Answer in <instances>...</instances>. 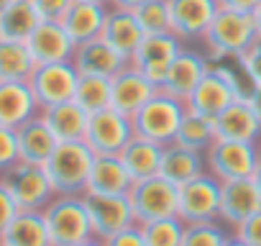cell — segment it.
Wrapping results in <instances>:
<instances>
[{
    "mask_svg": "<svg viewBox=\"0 0 261 246\" xmlns=\"http://www.w3.org/2000/svg\"><path fill=\"white\" fill-rule=\"evenodd\" d=\"M207 69H210V64H207L205 54H200L195 49H182L177 54V59L172 62V67H169V72H167V77L162 82V90L167 95L187 103Z\"/></svg>",
    "mask_w": 261,
    "mask_h": 246,
    "instance_id": "obj_18",
    "label": "cell"
},
{
    "mask_svg": "<svg viewBox=\"0 0 261 246\" xmlns=\"http://www.w3.org/2000/svg\"><path fill=\"white\" fill-rule=\"evenodd\" d=\"M110 3L118 6V8H130V11H134V8H139L141 3H146V0H110Z\"/></svg>",
    "mask_w": 261,
    "mask_h": 246,
    "instance_id": "obj_45",
    "label": "cell"
},
{
    "mask_svg": "<svg viewBox=\"0 0 261 246\" xmlns=\"http://www.w3.org/2000/svg\"><path fill=\"white\" fill-rule=\"evenodd\" d=\"M241 69L246 72V77L251 80V85L253 82H261V36L241 54Z\"/></svg>",
    "mask_w": 261,
    "mask_h": 246,
    "instance_id": "obj_38",
    "label": "cell"
},
{
    "mask_svg": "<svg viewBox=\"0 0 261 246\" xmlns=\"http://www.w3.org/2000/svg\"><path fill=\"white\" fill-rule=\"evenodd\" d=\"M218 11V0H169L172 34L182 41H202Z\"/></svg>",
    "mask_w": 261,
    "mask_h": 246,
    "instance_id": "obj_15",
    "label": "cell"
},
{
    "mask_svg": "<svg viewBox=\"0 0 261 246\" xmlns=\"http://www.w3.org/2000/svg\"><path fill=\"white\" fill-rule=\"evenodd\" d=\"M258 162H261L258 146L246 144V141L215 139L213 146L205 152V169L213 177H218L220 182L251 177L253 169L258 167Z\"/></svg>",
    "mask_w": 261,
    "mask_h": 246,
    "instance_id": "obj_7",
    "label": "cell"
},
{
    "mask_svg": "<svg viewBox=\"0 0 261 246\" xmlns=\"http://www.w3.org/2000/svg\"><path fill=\"white\" fill-rule=\"evenodd\" d=\"M74 0H34L41 21H62Z\"/></svg>",
    "mask_w": 261,
    "mask_h": 246,
    "instance_id": "obj_39",
    "label": "cell"
},
{
    "mask_svg": "<svg viewBox=\"0 0 261 246\" xmlns=\"http://www.w3.org/2000/svg\"><path fill=\"white\" fill-rule=\"evenodd\" d=\"M251 180H253V185L258 187V192H261V162H258V167L253 169V175H251Z\"/></svg>",
    "mask_w": 261,
    "mask_h": 246,
    "instance_id": "obj_47",
    "label": "cell"
},
{
    "mask_svg": "<svg viewBox=\"0 0 261 246\" xmlns=\"http://www.w3.org/2000/svg\"><path fill=\"white\" fill-rule=\"evenodd\" d=\"M253 18H256V29H258V36H261V3H258V8L253 11Z\"/></svg>",
    "mask_w": 261,
    "mask_h": 246,
    "instance_id": "obj_49",
    "label": "cell"
},
{
    "mask_svg": "<svg viewBox=\"0 0 261 246\" xmlns=\"http://www.w3.org/2000/svg\"><path fill=\"white\" fill-rule=\"evenodd\" d=\"M16 139H18V159L26 164H39V167L49 162L51 152L59 144L51 129L46 126V120L41 118V113L16 129Z\"/></svg>",
    "mask_w": 261,
    "mask_h": 246,
    "instance_id": "obj_22",
    "label": "cell"
},
{
    "mask_svg": "<svg viewBox=\"0 0 261 246\" xmlns=\"http://www.w3.org/2000/svg\"><path fill=\"white\" fill-rule=\"evenodd\" d=\"M92 164L95 152L85 141H59L44 169L57 195H85Z\"/></svg>",
    "mask_w": 261,
    "mask_h": 246,
    "instance_id": "obj_2",
    "label": "cell"
},
{
    "mask_svg": "<svg viewBox=\"0 0 261 246\" xmlns=\"http://www.w3.org/2000/svg\"><path fill=\"white\" fill-rule=\"evenodd\" d=\"M8 6H11V0H0V13H3Z\"/></svg>",
    "mask_w": 261,
    "mask_h": 246,
    "instance_id": "obj_50",
    "label": "cell"
},
{
    "mask_svg": "<svg viewBox=\"0 0 261 246\" xmlns=\"http://www.w3.org/2000/svg\"><path fill=\"white\" fill-rule=\"evenodd\" d=\"M105 18H108V6L105 3L74 0L59 23L64 26V31L72 36L74 44H85V41H92V39L102 36Z\"/></svg>",
    "mask_w": 261,
    "mask_h": 246,
    "instance_id": "obj_23",
    "label": "cell"
},
{
    "mask_svg": "<svg viewBox=\"0 0 261 246\" xmlns=\"http://www.w3.org/2000/svg\"><path fill=\"white\" fill-rule=\"evenodd\" d=\"M246 100H248V105L256 110V115L261 118V82H253V85H251V90L246 92Z\"/></svg>",
    "mask_w": 261,
    "mask_h": 246,
    "instance_id": "obj_44",
    "label": "cell"
},
{
    "mask_svg": "<svg viewBox=\"0 0 261 246\" xmlns=\"http://www.w3.org/2000/svg\"><path fill=\"white\" fill-rule=\"evenodd\" d=\"M162 152H164L162 144L149 141V139L134 134V139H130V141L120 149L118 157H120L123 167L128 169L130 180L139 182V180H149V177H156V175H159Z\"/></svg>",
    "mask_w": 261,
    "mask_h": 246,
    "instance_id": "obj_27",
    "label": "cell"
},
{
    "mask_svg": "<svg viewBox=\"0 0 261 246\" xmlns=\"http://www.w3.org/2000/svg\"><path fill=\"white\" fill-rule=\"evenodd\" d=\"M36 64H54V62H72L77 44L64 31L59 21H41L36 31L26 41Z\"/></svg>",
    "mask_w": 261,
    "mask_h": 246,
    "instance_id": "obj_17",
    "label": "cell"
},
{
    "mask_svg": "<svg viewBox=\"0 0 261 246\" xmlns=\"http://www.w3.org/2000/svg\"><path fill=\"white\" fill-rule=\"evenodd\" d=\"M185 223L220 220V180L207 169L179 187V213Z\"/></svg>",
    "mask_w": 261,
    "mask_h": 246,
    "instance_id": "obj_9",
    "label": "cell"
},
{
    "mask_svg": "<svg viewBox=\"0 0 261 246\" xmlns=\"http://www.w3.org/2000/svg\"><path fill=\"white\" fill-rule=\"evenodd\" d=\"M261 0H218L220 8H228V11H241V13H253L258 8Z\"/></svg>",
    "mask_w": 261,
    "mask_h": 246,
    "instance_id": "obj_43",
    "label": "cell"
},
{
    "mask_svg": "<svg viewBox=\"0 0 261 246\" xmlns=\"http://www.w3.org/2000/svg\"><path fill=\"white\" fill-rule=\"evenodd\" d=\"M6 246H51L49 228L41 210H18L0 236Z\"/></svg>",
    "mask_w": 261,
    "mask_h": 246,
    "instance_id": "obj_29",
    "label": "cell"
},
{
    "mask_svg": "<svg viewBox=\"0 0 261 246\" xmlns=\"http://www.w3.org/2000/svg\"><path fill=\"white\" fill-rule=\"evenodd\" d=\"M215 134H218V139H228V141L258 144V139H261V118L248 105L246 92L215 118Z\"/></svg>",
    "mask_w": 261,
    "mask_h": 246,
    "instance_id": "obj_20",
    "label": "cell"
},
{
    "mask_svg": "<svg viewBox=\"0 0 261 246\" xmlns=\"http://www.w3.org/2000/svg\"><path fill=\"white\" fill-rule=\"evenodd\" d=\"M261 210V192L251 177L220 182V223L236 228Z\"/></svg>",
    "mask_w": 261,
    "mask_h": 246,
    "instance_id": "obj_16",
    "label": "cell"
},
{
    "mask_svg": "<svg viewBox=\"0 0 261 246\" xmlns=\"http://www.w3.org/2000/svg\"><path fill=\"white\" fill-rule=\"evenodd\" d=\"M0 180L6 182V187L11 190V195L21 210H44L49 205V200L57 195L46 169L39 164L18 162L16 167L3 172Z\"/></svg>",
    "mask_w": 261,
    "mask_h": 246,
    "instance_id": "obj_8",
    "label": "cell"
},
{
    "mask_svg": "<svg viewBox=\"0 0 261 246\" xmlns=\"http://www.w3.org/2000/svg\"><path fill=\"white\" fill-rule=\"evenodd\" d=\"M0 246H6V243H0Z\"/></svg>",
    "mask_w": 261,
    "mask_h": 246,
    "instance_id": "obj_53",
    "label": "cell"
},
{
    "mask_svg": "<svg viewBox=\"0 0 261 246\" xmlns=\"http://www.w3.org/2000/svg\"><path fill=\"white\" fill-rule=\"evenodd\" d=\"M139 228H141V236H144L146 246H182L185 220L179 215L149 220V223H141Z\"/></svg>",
    "mask_w": 261,
    "mask_h": 246,
    "instance_id": "obj_34",
    "label": "cell"
},
{
    "mask_svg": "<svg viewBox=\"0 0 261 246\" xmlns=\"http://www.w3.org/2000/svg\"><path fill=\"white\" fill-rule=\"evenodd\" d=\"M74 103H80L87 113H97L102 108H110V80L97 75H80Z\"/></svg>",
    "mask_w": 261,
    "mask_h": 246,
    "instance_id": "obj_33",
    "label": "cell"
},
{
    "mask_svg": "<svg viewBox=\"0 0 261 246\" xmlns=\"http://www.w3.org/2000/svg\"><path fill=\"white\" fill-rule=\"evenodd\" d=\"M144 29L136 18V13L130 8H108V18H105V29H102V39L118 49L123 57H134V52L139 49V44L144 41Z\"/></svg>",
    "mask_w": 261,
    "mask_h": 246,
    "instance_id": "obj_24",
    "label": "cell"
},
{
    "mask_svg": "<svg viewBox=\"0 0 261 246\" xmlns=\"http://www.w3.org/2000/svg\"><path fill=\"white\" fill-rule=\"evenodd\" d=\"M87 3H110V0H87Z\"/></svg>",
    "mask_w": 261,
    "mask_h": 246,
    "instance_id": "obj_51",
    "label": "cell"
},
{
    "mask_svg": "<svg viewBox=\"0 0 261 246\" xmlns=\"http://www.w3.org/2000/svg\"><path fill=\"white\" fill-rule=\"evenodd\" d=\"M18 159V139H16V129H3L0 126V172H8L11 167H16Z\"/></svg>",
    "mask_w": 261,
    "mask_h": 246,
    "instance_id": "obj_37",
    "label": "cell"
},
{
    "mask_svg": "<svg viewBox=\"0 0 261 246\" xmlns=\"http://www.w3.org/2000/svg\"><path fill=\"white\" fill-rule=\"evenodd\" d=\"M156 92H159V85H154L134 64H128L110 80V108L134 118Z\"/></svg>",
    "mask_w": 261,
    "mask_h": 246,
    "instance_id": "obj_14",
    "label": "cell"
},
{
    "mask_svg": "<svg viewBox=\"0 0 261 246\" xmlns=\"http://www.w3.org/2000/svg\"><path fill=\"white\" fill-rule=\"evenodd\" d=\"M130 139H134V123H130L128 115H123L113 108L90 113L85 144L95 154H120V149Z\"/></svg>",
    "mask_w": 261,
    "mask_h": 246,
    "instance_id": "obj_10",
    "label": "cell"
},
{
    "mask_svg": "<svg viewBox=\"0 0 261 246\" xmlns=\"http://www.w3.org/2000/svg\"><path fill=\"white\" fill-rule=\"evenodd\" d=\"M41 118L46 120V126L57 136V141H85L90 113L80 103L67 100V103L49 105L41 110Z\"/></svg>",
    "mask_w": 261,
    "mask_h": 246,
    "instance_id": "obj_25",
    "label": "cell"
},
{
    "mask_svg": "<svg viewBox=\"0 0 261 246\" xmlns=\"http://www.w3.org/2000/svg\"><path fill=\"white\" fill-rule=\"evenodd\" d=\"M41 113V105L29 82H0V126L18 129Z\"/></svg>",
    "mask_w": 261,
    "mask_h": 246,
    "instance_id": "obj_21",
    "label": "cell"
},
{
    "mask_svg": "<svg viewBox=\"0 0 261 246\" xmlns=\"http://www.w3.org/2000/svg\"><path fill=\"white\" fill-rule=\"evenodd\" d=\"M215 139H218V134H215V118H207V115H200V113L187 110L172 144H179L185 149H192V152H202L205 154L213 146Z\"/></svg>",
    "mask_w": 261,
    "mask_h": 246,
    "instance_id": "obj_32",
    "label": "cell"
},
{
    "mask_svg": "<svg viewBox=\"0 0 261 246\" xmlns=\"http://www.w3.org/2000/svg\"><path fill=\"white\" fill-rule=\"evenodd\" d=\"M130 180L128 169L123 167L118 154H95V164L90 172V182L85 192H95V195H128Z\"/></svg>",
    "mask_w": 261,
    "mask_h": 246,
    "instance_id": "obj_26",
    "label": "cell"
},
{
    "mask_svg": "<svg viewBox=\"0 0 261 246\" xmlns=\"http://www.w3.org/2000/svg\"><path fill=\"white\" fill-rule=\"evenodd\" d=\"M41 23L34 0H11V6L0 13V39L29 41V36Z\"/></svg>",
    "mask_w": 261,
    "mask_h": 246,
    "instance_id": "obj_30",
    "label": "cell"
},
{
    "mask_svg": "<svg viewBox=\"0 0 261 246\" xmlns=\"http://www.w3.org/2000/svg\"><path fill=\"white\" fill-rule=\"evenodd\" d=\"M36 62L26 41L0 39V82H29Z\"/></svg>",
    "mask_w": 261,
    "mask_h": 246,
    "instance_id": "obj_31",
    "label": "cell"
},
{
    "mask_svg": "<svg viewBox=\"0 0 261 246\" xmlns=\"http://www.w3.org/2000/svg\"><path fill=\"white\" fill-rule=\"evenodd\" d=\"M41 213L49 228L51 246H77L80 241L92 236L85 195H54Z\"/></svg>",
    "mask_w": 261,
    "mask_h": 246,
    "instance_id": "obj_3",
    "label": "cell"
},
{
    "mask_svg": "<svg viewBox=\"0 0 261 246\" xmlns=\"http://www.w3.org/2000/svg\"><path fill=\"white\" fill-rule=\"evenodd\" d=\"M77 80L80 72L72 62H54V64H36L34 75L29 77V85L44 110L49 105L74 100Z\"/></svg>",
    "mask_w": 261,
    "mask_h": 246,
    "instance_id": "obj_12",
    "label": "cell"
},
{
    "mask_svg": "<svg viewBox=\"0 0 261 246\" xmlns=\"http://www.w3.org/2000/svg\"><path fill=\"white\" fill-rule=\"evenodd\" d=\"M236 236L246 241L248 246H261V210L246 218L241 226H236Z\"/></svg>",
    "mask_w": 261,
    "mask_h": 246,
    "instance_id": "obj_40",
    "label": "cell"
},
{
    "mask_svg": "<svg viewBox=\"0 0 261 246\" xmlns=\"http://www.w3.org/2000/svg\"><path fill=\"white\" fill-rule=\"evenodd\" d=\"M144 34H169L172 31V13L169 0H146L139 8H134Z\"/></svg>",
    "mask_w": 261,
    "mask_h": 246,
    "instance_id": "obj_35",
    "label": "cell"
},
{
    "mask_svg": "<svg viewBox=\"0 0 261 246\" xmlns=\"http://www.w3.org/2000/svg\"><path fill=\"white\" fill-rule=\"evenodd\" d=\"M187 113V103L167 95L162 87L159 92L130 118V123H134V134L136 136H144L149 141H156L162 146L172 144L177 131H179V123Z\"/></svg>",
    "mask_w": 261,
    "mask_h": 246,
    "instance_id": "obj_4",
    "label": "cell"
},
{
    "mask_svg": "<svg viewBox=\"0 0 261 246\" xmlns=\"http://www.w3.org/2000/svg\"><path fill=\"white\" fill-rule=\"evenodd\" d=\"M241 95H243V90L238 87V77L223 64H210V69L205 72V77L200 80L195 92L190 95L187 110L207 115V118H218Z\"/></svg>",
    "mask_w": 261,
    "mask_h": 246,
    "instance_id": "obj_6",
    "label": "cell"
},
{
    "mask_svg": "<svg viewBox=\"0 0 261 246\" xmlns=\"http://www.w3.org/2000/svg\"><path fill=\"white\" fill-rule=\"evenodd\" d=\"M85 205L92 223V236L110 238L130 226H139L134 218V208L128 203V195H95L85 192Z\"/></svg>",
    "mask_w": 261,
    "mask_h": 246,
    "instance_id": "obj_13",
    "label": "cell"
},
{
    "mask_svg": "<svg viewBox=\"0 0 261 246\" xmlns=\"http://www.w3.org/2000/svg\"><path fill=\"white\" fill-rule=\"evenodd\" d=\"M21 208H18V203L13 200V195H11V190L6 187V182L0 180V236H3V231L8 228V223L16 218V213H18Z\"/></svg>",
    "mask_w": 261,
    "mask_h": 246,
    "instance_id": "obj_41",
    "label": "cell"
},
{
    "mask_svg": "<svg viewBox=\"0 0 261 246\" xmlns=\"http://www.w3.org/2000/svg\"><path fill=\"white\" fill-rule=\"evenodd\" d=\"M105 246H146V241H144L139 226H130V228H125V231L105 238Z\"/></svg>",
    "mask_w": 261,
    "mask_h": 246,
    "instance_id": "obj_42",
    "label": "cell"
},
{
    "mask_svg": "<svg viewBox=\"0 0 261 246\" xmlns=\"http://www.w3.org/2000/svg\"><path fill=\"white\" fill-rule=\"evenodd\" d=\"M202 172H205V154L202 152H192V149H185L179 144H167L164 146L162 167H159V175L164 180L182 187Z\"/></svg>",
    "mask_w": 261,
    "mask_h": 246,
    "instance_id": "obj_28",
    "label": "cell"
},
{
    "mask_svg": "<svg viewBox=\"0 0 261 246\" xmlns=\"http://www.w3.org/2000/svg\"><path fill=\"white\" fill-rule=\"evenodd\" d=\"M225 246H248V243H246V241H241V238H238V236L233 233V236H228V241H225Z\"/></svg>",
    "mask_w": 261,
    "mask_h": 246,
    "instance_id": "obj_48",
    "label": "cell"
},
{
    "mask_svg": "<svg viewBox=\"0 0 261 246\" xmlns=\"http://www.w3.org/2000/svg\"><path fill=\"white\" fill-rule=\"evenodd\" d=\"M228 233L220 228L218 220L210 223H185L182 246H225Z\"/></svg>",
    "mask_w": 261,
    "mask_h": 246,
    "instance_id": "obj_36",
    "label": "cell"
},
{
    "mask_svg": "<svg viewBox=\"0 0 261 246\" xmlns=\"http://www.w3.org/2000/svg\"><path fill=\"white\" fill-rule=\"evenodd\" d=\"M185 41L177 34H146L144 41L139 44V49L130 57V64H134L139 72H144L154 85L162 87L172 62L177 59V54L185 49Z\"/></svg>",
    "mask_w": 261,
    "mask_h": 246,
    "instance_id": "obj_11",
    "label": "cell"
},
{
    "mask_svg": "<svg viewBox=\"0 0 261 246\" xmlns=\"http://www.w3.org/2000/svg\"><path fill=\"white\" fill-rule=\"evenodd\" d=\"M77 246H105V241H102V238H97V236H90V238L80 241Z\"/></svg>",
    "mask_w": 261,
    "mask_h": 246,
    "instance_id": "obj_46",
    "label": "cell"
},
{
    "mask_svg": "<svg viewBox=\"0 0 261 246\" xmlns=\"http://www.w3.org/2000/svg\"><path fill=\"white\" fill-rule=\"evenodd\" d=\"M72 64L77 67L80 75H97V77H108L113 80L120 69H125L130 64L128 57H123L118 49H113L102 36L77 44V52L72 57Z\"/></svg>",
    "mask_w": 261,
    "mask_h": 246,
    "instance_id": "obj_19",
    "label": "cell"
},
{
    "mask_svg": "<svg viewBox=\"0 0 261 246\" xmlns=\"http://www.w3.org/2000/svg\"><path fill=\"white\" fill-rule=\"evenodd\" d=\"M128 203L134 208V218L139 226L159 218H172L179 213V187L162 175L139 180L128 190Z\"/></svg>",
    "mask_w": 261,
    "mask_h": 246,
    "instance_id": "obj_5",
    "label": "cell"
},
{
    "mask_svg": "<svg viewBox=\"0 0 261 246\" xmlns=\"http://www.w3.org/2000/svg\"><path fill=\"white\" fill-rule=\"evenodd\" d=\"M256 146H258V157H261V139H258V144H256Z\"/></svg>",
    "mask_w": 261,
    "mask_h": 246,
    "instance_id": "obj_52",
    "label": "cell"
},
{
    "mask_svg": "<svg viewBox=\"0 0 261 246\" xmlns=\"http://www.w3.org/2000/svg\"><path fill=\"white\" fill-rule=\"evenodd\" d=\"M258 39L256 18L253 13H241V11H228L220 8L218 16L213 18L210 29L202 36L205 52L210 59H241V54Z\"/></svg>",
    "mask_w": 261,
    "mask_h": 246,
    "instance_id": "obj_1",
    "label": "cell"
}]
</instances>
